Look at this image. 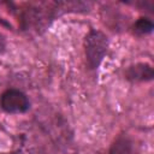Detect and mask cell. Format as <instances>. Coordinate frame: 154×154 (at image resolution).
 Here are the masks:
<instances>
[{"instance_id":"1","label":"cell","mask_w":154,"mask_h":154,"mask_svg":"<svg viewBox=\"0 0 154 154\" xmlns=\"http://www.w3.org/2000/svg\"><path fill=\"white\" fill-rule=\"evenodd\" d=\"M108 49V38L107 36L95 29L89 30L84 40V53L85 60L89 69H97L106 57Z\"/></svg>"},{"instance_id":"2","label":"cell","mask_w":154,"mask_h":154,"mask_svg":"<svg viewBox=\"0 0 154 154\" xmlns=\"http://www.w3.org/2000/svg\"><path fill=\"white\" fill-rule=\"evenodd\" d=\"M0 106L7 113L19 114L29 109L30 102L28 96L22 90L16 88H8L0 96Z\"/></svg>"},{"instance_id":"3","label":"cell","mask_w":154,"mask_h":154,"mask_svg":"<svg viewBox=\"0 0 154 154\" xmlns=\"http://www.w3.org/2000/svg\"><path fill=\"white\" fill-rule=\"evenodd\" d=\"M126 78L134 82H146L150 81L153 78V69L149 64H136L130 67H128L126 72Z\"/></svg>"},{"instance_id":"4","label":"cell","mask_w":154,"mask_h":154,"mask_svg":"<svg viewBox=\"0 0 154 154\" xmlns=\"http://www.w3.org/2000/svg\"><path fill=\"white\" fill-rule=\"evenodd\" d=\"M109 154H134L131 140L125 135L118 136L111 147Z\"/></svg>"},{"instance_id":"5","label":"cell","mask_w":154,"mask_h":154,"mask_svg":"<svg viewBox=\"0 0 154 154\" xmlns=\"http://www.w3.org/2000/svg\"><path fill=\"white\" fill-rule=\"evenodd\" d=\"M134 29L137 34L144 35V34H149L153 30V22L149 18H140L138 20L135 22L134 24Z\"/></svg>"}]
</instances>
